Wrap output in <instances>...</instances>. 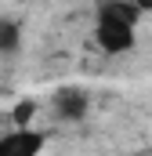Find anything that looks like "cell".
I'll return each instance as SVG.
<instances>
[{
	"label": "cell",
	"instance_id": "2",
	"mask_svg": "<svg viewBox=\"0 0 152 156\" xmlns=\"http://www.w3.org/2000/svg\"><path fill=\"white\" fill-rule=\"evenodd\" d=\"M43 145H47V134L36 127H26V123L0 134V156H40Z\"/></svg>",
	"mask_w": 152,
	"mask_h": 156
},
{
	"label": "cell",
	"instance_id": "4",
	"mask_svg": "<svg viewBox=\"0 0 152 156\" xmlns=\"http://www.w3.org/2000/svg\"><path fill=\"white\" fill-rule=\"evenodd\" d=\"M22 51V26L15 18H0V55H18Z\"/></svg>",
	"mask_w": 152,
	"mask_h": 156
},
{
	"label": "cell",
	"instance_id": "3",
	"mask_svg": "<svg viewBox=\"0 0 152 156\" xmlns=\"http://www.w3.org/2000/svg\"><path fill=\"white\" fill-rule=\"evenodd\" d=\"M87 109H91V94L83 87H58L54 91V113L62 120L76 123V120L87 116Z\"/></svg>",
	"mask_w": 152,
	"mask_h": 156
},
{
	"label": "cell",
	"instance_id": "5",
	"mask_svg": "<svg viewBox=\"0 0 152 156\" xmlns=\"http://www.w3.org/2000/svg\"><path fill=\"white\" fill-rule=\"evenodd\" d=\"M134 7H138V11L145 15V11H152V0H134Z\"/></svg>",
	"mask_w": 152,
	"mask_h": 156
},
{
	"label": "cell",
	"instance_id": "1",
	"mask_svg": "<svg viewBox=\"0 0 152 156\" xmlns=\"http://www.w3.org/2000/svg\"><path fill=\"white\" fill-rule=\"evenodd\" d=\"M141 11L134 0H98L94 11V40L105 55H123L134 47V29H138Z\"/></svg>",
	"mask_w": 152,
	"mask_h": 156
}]
</instances>
